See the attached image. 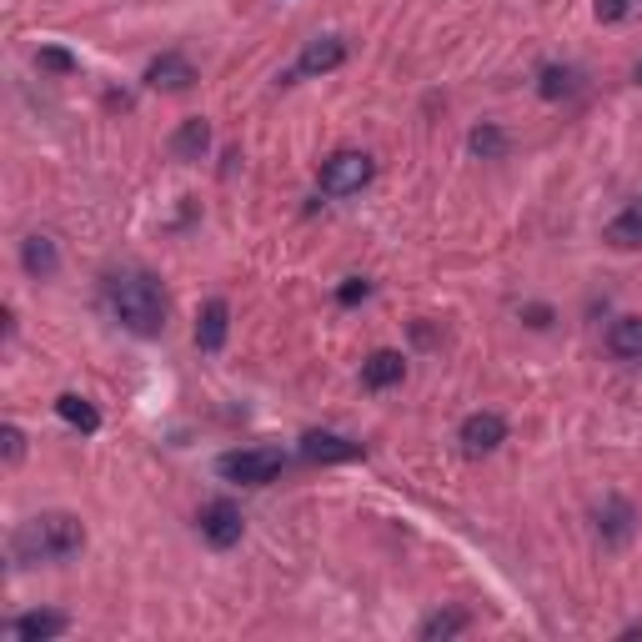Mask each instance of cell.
Segmentation results:
<instances>
[{
  "instance_id": "obj_22",
  "label": "cell",
  "mask_w": 642,
  "mask_h": 642,
  "mask_svg": "<svg viewBox=\"0 0 642 642\" xmlns=\"http://www.w3.org/2000/svg\"><path fill=\"white\" fill-rule=\"evenodd\" d=\"M36 61L46 66V71H61V75H71V71H75V56H71V50H61V46H46V50L36 56Z\"/></svg>"
},
{
  "instance_id": "obj_20",
  "label": "cell",
  "mask_w": 642,
  "mask_h": 642,
  "mask_svg": "<svg viewBox=\"0 0 642 642\" xmlns=\"http://www.w3.org/2000/svg\"><path fill=\"white\" fill-rule=\"evenodd\" d=\"M467 146L477 151L482 160H497V156H507V136H502V131H497V126H477V131H472V136H467Z\"/></svg>"
},
{
  "instance_id": "obj_13",
  "label": "cell",
  "mask_w": 642,
  "mask_h": 642,
  "mask_svg": "<svg viewBox=\"0 0 642 642\" xmlns=\"http://www.w3.org/2000/svg\"><path fill=\"white\" fill-rule=\"evenodd\" d=\"M21 261H25V272L36 276V282H50V276L61 272V251H56V241H50V236H25Z\"/></svg>"
},
{
  "instance_id": "obj_18",
  "label": "cell",
  "mask_w": 642,
  "mask_h": 642,
  "mask_svg": "<svg viewBox=\"0 0 642 642\" xmlns=\"http://www.w3.org/2000/svg\"><path fill=\"white\" fill-rule=\"evenodd\" d=\"M56 412H61L71 427H81V432H96V427H100V412L91 407L86 396H75V392H61V396H56Z\"/></svg>"
},
{
  "instance_id": "obj_24",
  "label": "cell",
  "mask_w": 642,
  "mask_h": 642,
  "mask_svg": "<svg viewBox=\"0 0 642 642\" xmlns=\"http://www.w3.org/2000/svg\"><path fill=\"white\" fill-rule=\"evenodd\" d=\"M371 297V282H361V276H352V282H342V292H336V301L342 307H357V301Z\"/></svg>"
},
{
  "instance_id": "obj_1",
  "label": "cell",
  "mask_w": 642,
  "mask_h": 642,
  "mask_svg": "<svg viewBox=\"0 0 642 642\" xmlns=\"http://www.w3.org/2000/svg\"><path fill=\"white\" fill-rule=\"evenodd\" d=\"M106 301H111L116 321H121L126 332L136 336H160L166 332V292H160V282L151 272H116L111 282H106Z\"/></svg>"
},
{
  "instance_id": "obj_10",
  "label": "cell",
  "mask_w": 642,
  "mask_h": 642,
  "mask_svg": "<svg viewBox=\"0 0 642 642\" xmlns=\"http://www.w3.org/2000/svg\"><path fill=\"white\" fill-rule=\"evenodd\" d=\"M71 628V618L66 613H46V607H36V613H21V618L11 622V632L21 642H46V638H61V632Z\"/></svg>"
},
{
  "instance_id": "obj_16",
  "label": "cell",
  "mask_w": 642,
  "mask_h": 642,
  "mask_svg": "<svg viewBox=\"0 0 642 642\" xmlns=\"http://www.w3.org/2000/svg\"><path fill=\"white\" fill-rule=\"evenodd\" d=\"M206 146H211V126L201 121V116H191V121L176 126V136H171L176 160H201L206 156Z\"/></svg>"
},
{
  "instance_id": "obj_15",
  "label": "cell",
  "mask_w": 642,
  "mask_h": 642,
  "mask_svg": "<svg viewBox=\"0 0 642 642\" xmlns=\"http://www.w3.org/2000/svg\"><path fill=\"white\" fill-rule=\"evenodd\" d=\"M607 241H613L618 251H638L642 247V197L628 201V206L607 222Z\"/></svg>"
},
{
  "instance_id": "obj_11",
  "label": "cell",
  "mask_w": 642,
  "mask_h": 642,
  "mask_svg": "<svg viewBox=\"0 0 642 642\" xmlns=\"http://www.w3.org/2000/svg\"><path fill=\"white\" fill-rule=\"evenodd\" d=\"M402 377H407L402 352H371V357L361 361V382H367L371 392H387V387H396Z\"/></svg>"
},
{
  "instance_id": "obj_4",
  "label": "cell",
  "mask_w": 642,
  "mask_h": 642,
  "mask_svg": "<svg viewBox=\"0 0 642 642\" xmlns=\"http://www.w3.org/2000/svg\"><path fill=\"white\" fill-rule=\"evenodd\" d=\"M377 176L367 151H336V156L321 160V191L326 197H357L361 186Z\"/></svg>"
},
{
  "instance_id": "obj_2",
  "label": "cell",
  "mask_w": 642,
  "mask_h": 642,
  "mask_svg": "<svg viewBox=\"0 0 642 642\" xmlns=\"http://www.w3.org/2000/svg\"><path fill=\"white\" fill-rule=\"evenodd\" d=\"M86 547V527L71 512H40L15 532V562H71Z\"/></svg>"
},
{
  "instance_id": "obj_23",
  "label": "cell",
  "mask_w": 642,
  "mask_h": 642,
  "mask_svg": "<svg viewBox=\"0 0 642 642\" xmlns=\"http://www.w3.org/2000/svg\"><path fill=\"white\" fill-rule=\"evenodd\" d=\"M632 5H638V0H597L593 11H597V21H607V25H613V21H628V15H632Z\"/></svg>"
},
{
  "instance_id": "obj_12",
  "label": "cell",
  "mask_w": 642,
  "mask_h": 642,
  "mask_svg": "<svg viewBox=\"0 0 642 642\" xmlns=\"http://www.w3.org/2000/svg\"><path fill=\"white\" fill-rule=\"evenodd\" d=\"M226 326H231V307H226L222 297L206 301V307H201V321H197V346H201V352H222V346H226Z\"/></svg>"
},
{
  "instance_id": "obj_8",
  "label": "cell",
  "mask_w": 642,
  "mask_h": 642,
  "mask_svg": "<svg viewBox=\"0 0 642 642\" xmlns=\"http://www.w3.org/2000/svg\"><path fill=\"white\" fill-rule=\"evenodd\" d=\"M301 457L307 462H357L361 457V442H352V437H336V432H307L301 437Z\"/></svg>"
},
{
  "instance_id": "obj_3",
  "label": "cell",
  "mask_w": 642,
  "mask_h": 642,
  "mask_svg": "<svg viewBox=\"0 0 642 642\" xmlns=\"http://www.w3.org/2000/svg\"><path fill=\"white\" fill-rule=\"evenodd\" d=\"M216 467H222L226 482H241V487H266V482L282 477L286 457L276 452V447H247V452H226Z\"/></svg>"
},
{
  "instance_id": "obj_26",
  "label": "cell",
  "mask_w": 642,
  "mask_h": 642,
  "mask_svg": "<svg viewBox=\"0 0 642 642\" xmlns=\"http://www.w3.org/2000/svg\"><path fill=\"white\" fill-rule=\"evenodd\" d=\"M632 81H638V86H642V61H638V66H632Z\"/></svg>"
},
{
  "instance_id": "obj_5",
  "label": "cell",
  "mask_w": 642,
  "mask_h": 642,
  "mask_svg": "<svg viewBox=\"0 0 642 642\" xmlns=\"http://www.w3.org/2000/svg\"><path fill=\"white\" fill-rule=\"evenodd\" d=\"M197 527H201V537H206L211 547H236L241 543V532H247V522H241V507H231V502H206L201 507V518H197Z\"/></svg>"
},
{
  "instance_id": "obj_9",
  "label": "cell",
  "mask_w": 642,
  "mask_h": 642,
  "mask_svg": "<svg viewBox=\"0 0 642 642\" xmlns=\"http://www.w3.org/2000/svg\"><path fill=\"white\" fill-rule=\"evenodd\" d=\"M342 61H346V40L342 36H317V40H307V50H301L297 75H326Z\"/></svg>"
},
{
  "instance_id": "obj_21",
  "label": "cell",
  "mask_w": 642,
  "mask_h": 642,
  "mask_svg": "<svg viewBox=\"0 0 642 642\" xmlns=\"http://www.w3.org/2000/svg\"><path fill=\"white\" fill-rule=\"evenodd\" d=\"M603 532H607V543H622V537L632 532V507H628V502H607Z\"/></svg>"
},
{
  "instance_id": "obj_17",
  "label": "cell",
  "mask_w": 642,
  "mask_h": 642,
  "mask_svg": "<svg viewBox=\"0 0 642 642\" xmlns=\"http://www.w3.org/2000/svg\"><path fill=\"white\" fill-rule=\"evenodd\" d=\"M537 91H543L547 100L578 96V71H572V66H543V75H537Z\"/></svg>"
},
{
  "instance_id": "obj_19",
  "label": "cell",
  "mask_w": 642,
  "mask_h": 642,
  "mask_svg": "<svg viewBox=\"0 0 642 642\" xmlns=\"http://www.w3.org/2000/svg\"><path fill=\"white\" fill-rule=\"evenodd\" d=\"M462 628H467V613H462V607H452V613H432V618L421 622V642H437V638H457Z\"/></svg>"
},
{
  "instance_id": "obj_25",
  "label": "cell",
  "mask_w": 642,
  "mask_h": 642,
  "mask_svg": "<svg viewBox=\"0 0 642 642\" xmlns=\"http://www.w3.org/2000/svg\"><path fill=\"white\" fill-rule=\"evenodd\" d=\"M0 442H5V462H21V457H25V437H21V427H5V432H0Z\"/></svg>"
},
{
  "instance_id": "obj_7",
  "label": "cell",
  "mask_w": 642,
  "mask_h": 642,
  "mask_svg": "<svg viewBox=\"0 0 642 642\" xmlns=\"http://www.w3.org/2000/svg\"><path fill=\"white\" fill-rule=\"evenodd\" d=\"M197 81V66L186 61L181 50H166V56H156V61L146 66V86L151 91H186Z\"/></svg>"
},
{
  "instance_id": "obj_14",
  "label": "cell",
  "mask_w": 642,
  "mask_h": 642,
  "mask_svg": "<svg viewBox=\"0 0 642 642\" xmlns=\"http://www.w3.org/2000/svg\"><path fill=\"white\" fill-rule=\"evenodd\" d=\"M607 352L628 367L642 361V317H618L613 321V332H607Z\"/></svg>"
},
{
  "instance_id": "obj_6",
  "label": "cell",
  "mask_w": 642,
  "mask_h": 642,
  "mask_svg": "<svg viewBox=\"0 0 642 642\" xmlns=\"http://www.w3.org/2000/svg\"><path fill=\"white\" fill-rule=\"evenodd\" d=\"M457 442L467 457H487V452H497V447L507 442V421L497 417V412H472V417L462 421Z\"/></svg>"
}]
</instances>
